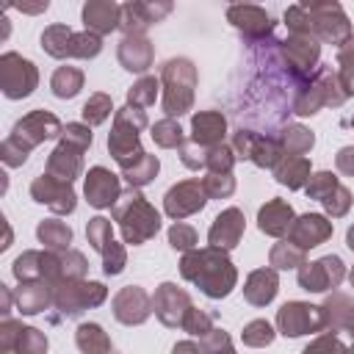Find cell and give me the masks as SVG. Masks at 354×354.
<instances>
[{"mask_svg": "<svg viewBox=\"0 0 354 354\" xmlns=\"http://www.w3.org/2000/svg\"><path fill=\"white\" fill-rule=\"evenodd\" d=\"M351 354H354V346H351Z\"/></svg>", "mask_w": 354, "mask_h": 354, "instance_id": "94428289", "label": "cell"}, {"mask_svg": "<svg viewBox=\"0 0 354 354\" xmlns=\"http://www.w3.org/2000/svg\"><path fill=\"white\" fill-rule=\"evenodd\" d=\"M301 6L310 14V33L315 39L343 44L351 36V25H348V17L343 14L340 3H301Z\"/></svg>", "mask_w": 354, "mask_h": 354, "instance_id": "52a82bcc", "label": "cell"}, {"mask_svg": "<svg viewBox=\"0 0 354 354\" xmlns=\"http://www.w3.org/2000/svg\"><path fill=\"white\" fill-rule=\"evenodd\" d=\"M108 113H111V97H108V94H91L88 102L83 105V119H86L88 124L105 122Z\"/></svg>", "mask_w": 354, "mask_h": 354, "instance_id": "b9f144b4", "label": "cell"}, {"mask_svg": "<svg viewBox=\"0 0 354 354\" xmlns=\"http://www.w3.org/2000/svg\"><path fill=\"white\" fill-rule=\"evenodd\" d=\"M277 324H279V332L282 335L299 337V335L318 332L321 326H326V310L324 307L304 304V301H288L277 313Z\"/></svg>", "mask_w": 354, "mask_h": 354, "instance_id": "9c48e42d", "label": "cell"}, {"mask_svg": "<svg viewBox=\"0 0 354 354\" xmlns=\"http://www.w3.org/2000/svg\"><path fill=\"white\" fill-rule=\"evenodd\" d=\"M155 174H158V158L155 155H144L138 163H133L130 169H124V177H127L130 185H147Z\"/></svg>", "mask_w": 354, "mask_h": 354, "instance_id": "74e56055", "label": "cell"}, {"mask_svg": "<svg viewBox=\"0 0 354 354\" xmlns=\"http://www.w3.org/2000/svg\"><path fill=\"white\" fill-rule=\"evenodd\" d=\"M335 188H337V180H335V174H329V171H318V174L310 177V183H307V194H310L313 199H318V202H324Z\"/></svg>", "mask_w": 354, "mask_h": 354, "instance_id": "ee69618b", "label": "cell"}, {"mask_svg": "<svg viewBox=\"0 0 354 354\" xmlns=\"http://www.w3.org/2000/svg\"><path fill=\"white\" fill-rule=\"evenodd\" d=\"M47 348V340L39 329H30V326H19L14 321H6L3 324V351L11 354H44Z\"/></svg>", "mask_w": 354, "mask_h": 354, "instance_id": "e0dca14e", "label": "cell"}, {"mask_svg": "<svg viewBox=\"0 0 354 354\" xmlns=\"http://www.w3.org/2000/svg\"><path fill=\"white\" fill-rule=\"evenodd\" d=\"M36 235H39L41 243H47V246H53V249H64V246L72 241V230H69L64 221H55V218L41 221L39 230H36Z\"/></svg>", "mask_w": 354, "mask_h": 354, "instance_id": "e575fe53", "label": "cell"}, {"mask_svg": "<svg viewBox=\"0 0 354 354\" xmlns=\"http://www.w3.org/2000/svg\"><path fill=\"white\" fill-rule=\"evenodd\" d=\"M47 301H50V288H47V285L33 282V279H30V282H22V288H19V293H17V304H19V310H22L25 315H33V313L44 310Z\"/></svg>", "mask_w": 354, "mask_h": 354, "instance_id": "4dcf8cb0", "label": "cell"}, {"mask_svg": "<svg viewBox=\"0 0 354 354\" xmlns=\"http://www.w3.org/2000/svg\"><path fill=\"white\" fill-rule=\"evenodd\" d=\"M324 310H326V324L343 326V329H348L354 335V304L346 296H332Z\"/></svg>", "mask_w": 354, "mask_h": 354, "instance_id": "836d02e7", "label": "cell"}, {"mask_svg": "<svg viewBox=\"0 0 354 354\" xmlns=\"http://www.w3.org/2000/svg\"><path fill=\"white\" fill-rule=\"evenodd\" d=\"M171 11V3H124L122 6V30L124 36H144V30L160 22Z\"/></svg>", "mask_w": 354, "mask_h": 354, "instance_id": "5bb4252c", "label": "cell"}, {"mask_svg": "<svg viewBox=\"0 0 354 354\" xmlns=\"http://www.w3.org/2000/svg\"><path fill=\"white\" fill-rule=\"evenodd\" d=\"M271 266L277 268H293V266H304V249H299L290 241H282L271 249Z\"/></svg>", "mask_w": 354, "mask_h": 354, "instance_id": "8d00e7d4", "label": "cell"}, {"mask_svg": "<svg viewBox=\"0 0 354 354\" xmlns=\"http://www.w3.org/2000/svg\"><path fill=\"white\" fill-rule=\"evenodd\" d=\"M169 243H171L174 249H191V246L196 243V232H194V227L177 221V224L169 230Z\"/></svg>", "mask_w": 354, "mask_h": 354, "instance_id": "c3c4849f", "label": "cell"}, {"mask_svg": "<svg viewBox=\"0 0 354 354\" xmlns=\"http://www.w3.org/2000/svg\"><path fill=\"white\" fill-rule=\"evenodd\" d=\"M329 235H332V224L318 213H307L299 221H293V227H290V243H296L299 249L318 246Z\"/></svg>", "mask_w": 354, "mask_h": 354, "instance_id": "603a6c76", "label": "cell"}, {"mask_svg": "<svg viewBox=\"0 0 354 354\" xmlns=\"http://www.w3.org/2000/svg\"><path fill=\"white\" fill-rule=\"evenodd\" d=\"M232 160H235V158H232L230 147L218 144V147H210V152H207V158H205V166H210L213 174H227L230 166H232Z\"/></svg>", "mask_w": 354, "mask_h": 354, "instance_id": "bcb514c9", "label": "cell"}, {"mask_svg": "<svg viewBox=\"0 0 354 354\" xmlns=\"http://www.w3.org/2000/svg\"><path fill=\"white\" fill-rule=\"evenodd\" d=\"M119 199L122 202H116L113 216L122 227L124 241L127 243H144L147 238H152L160 227V216L155 213V207H149L138 191H130Z\"/></svg>", "mask_w": 354, "mask_h": 354, "instance_id": "3957f363", "label": "cell"}, {"mask_svg": "<svg viewBox=\"0 0 354 354\" xmlns=\"http://www.w3.org/2000/svg\"><path fill=\"white\" fill-rule=\"evenodd\" d=\"M64 141H69V144L86 149V147L91 144V133H88V127H83V124H66V130H64Z\"/></svg>", "mask_w": 354, "mask_h": 354, "instance_id": "db71d44e", "label": "cell"}, {"mask_svg": "<svg viewBox=\"0 0 354 354\" xmlns=\"http://www.w3.org/2000/svg\"><path fill=\"white\" fill-rule=\"evenodd\" d=\"M337 169L348 177H354V147H343L337 155Z\"/></svg>", "mask_w": 354, "mask_h": 354, "instance_id": "11a10c76", "label": "cell"}, {"mask_svg": "<svg viewBox=\"0 0 354 354\" xmlns=\"http://www.w3.org/2000/svg\"><path fill=\"white\" fill-rule=\"evenodd\" d=\"M188 310H191V301H188V296L177 285L166 282V285L158 288V293H155V313H158V318L166 326L183 324V318H185Z\"/></svg>", "mask_w": 354, "mask_h": 354, "instance_id": "ffe728a7", "label": "cell"}, {"mask_svg": "<svg viewBox=\"0 0 354 354\" xmlns=\"http://www.w3.org/2000/svg\"><path fill=\"white\" fill-rule=\"evenodd\" d=\"M147 124V116L144 111L127 105L116 113V124H113V133L108 138V147H111V155L119 160L122 169H130L133 163H138L147 152L138 147V130Z\"/></svg>", "mask_w": 354, "mask_h": 354, "instance_id": "5b68a950", "label": "cell"}, {"mask_svg": "<svg viewBox=\"0 0 354 354\" xmlns=\"http://www.w3.org/2000/svg\"><path fill=\"white\" fill-rule=\"evenodd\" d=\"M241 235H243V213L238 207H230L221 216H216L207 238L213 249H232L241 241Z\"/></svg>", "mask_w": 354, "mask_h": 354, "instance_id": "cb8c5ba5", "label": "cell"}, {"mask_svg": "<svg viewBox=\"0 0 354 354\" xmlns=\"http://www.w3.org/2000/svg\"><path fill=\"white\" fill-rule=\"evenodd\" d=\"M86 235H88V243L102 254L111 243H113V235H111V221L108 218H102V216H97V218H91L88 221V230H86Z\"/></svg>", "mask_w": 354, "mask_h": 354, "instance_id": "ab89813d", "label": "cell"}, {"mask_svg": "<svg viewBox=\"0 0 354 354\" xmlns=\"http://www.w3.org/2000/svg\"><path fill=\"white\" fill-rule=\"evenodd\" d=\"M163 80V111L169 116H180L194 102V86H196V69L188 58H171L163 64L160 72Z\"/></svg>", "mask_w": 354, "mask_h": 354, "instance_id": "277c9868", "label": "cell"}, {"mask_svg": "<svg viewBox=\"0 0 354 354\" xmlns=\"http://www.w3.org/2000/svg\"><path fill=\"white\" fill-rule=\"evenodd\" d=\"M277 180L288 188H301L310 180V163L301 155H288L279 166H277Z\"/></svg>", "mask_w": 354, "mask_h": 354, "instance_id": "f546056e", "label": "cell"}, {"mask_svg": "<svg viewBox=\"0 0 354 354\" xmlns=\"http://www.w3.org/2000/svg\"><path fill=\"white\" fill-rule=\"evenodd\" d=\"M304 354H346V346H343L337 337L324 335V337H318L315 343H310V346L304 348Z\"/></svg>", "mask_w": 354, "mask_h": 354, "instance_id": "f907efd6", "label": "cell"}, {"mask_svg": "<svg viewBox=\"0 0 354 354\" xmlns=\"http://www.w3.org/2000/svg\"><path fill=\"white\" fill-rule=\"evenodd\" d=\"M183 326H185V332H191V335H210V332H213V329H210V318H207L202 310H194V307L185 313Z\"/></svg>", "mask_w": 354, "mask_h": 354, "instance_id": "681fc988", "label": "cell"}, {"mask_svg": "<svg viewBox=\"0 0 354 354\" xmlns=\"http://www.w3.org/2000/svg\"><path fill=\"white\" fill-rule=\"evenodd\" d=\"M80 147L69 144V141H61V147L50 155V163H47V171L64 183H69L72 177H77L80 171Z\"/></svg>", "mask_w": 354, "mask_h": 354, "instance_id": "4316f807", "label": "cell"}, {"mask_svg": "<svg viewBox=\"0 0 354 354\" xmlns=\"http://www.w3.org/2000/svg\"><path fill=\"white\" fill-rule=\"evenodd\" d=\"M152 138H155V144H160V147H180V144H183V130H180L177 122L163 119V122H158V124L152 127Z\"/></svg>", "mask_w": 354, "mask_h": 354, "instance_id": "7bdbcfd3", "label": "cell"}, {"mask_svg": "<svg viewBox=\"0 0 354 354\" xmlns=\"http://www.w3.org/2000/svg\"><path fill=\"white\" fill-rule=\"evenodd\" d=\"M155 94H158V80H155V77H141V80L130 88L127 102H130V105H138V108H147V105L155 102Z\"/></svg>", "mask_w": 354, "mask_h": 354, "instance_id": "60d3db41", "label": "cell"}, {"mask_svg": "<svg viewBox=\"0 0 354 354\" xmlns=\"http://www.w3.org/2000/svg\"><path fill=\"white\" fill-rule=\"evenodd\" d=\"M180 271L185 279L196 282L202 288V293H207L210 299H221L232 290L235 285V268L227 260L224 252L218 249H202V252H191L183 257Z\"/></svg>", "mask_w": 354, "mask_h": 354, "instance_id": "6da1fadb", "label": "cell"}, {"mask_svg": "<svg viewBox=\"0 0 354 354\" xmlns=\"http://www.w3.org/2000/svg\"><path fill=\"white\" fill-rule=\"evenodd\" d=\"M77 346L83 354H111V340L97 324H83L77 329Z\"/></svg>", "mask_w": 354, "mask_h": 354, "instance_id": "d6a6232c", "label": "cell"}, {"mask_svg": "<svg viewBox=\"0 0 354 354\" xmlns=\"http://www.w3.org/2000/svg\"><path fill=\"white\" fill-rule=\"evenodd\" d=\"M235 147L241 149L243 158H252L257 166H274L279 160V144L274 138L257 136L252 130H238L235 133Z\"/></svg>", "mask_w": 354, "mask_h": 354, "instance_id": "d6986e66", "label": "cell"}, {"mask_svg": "<svg viewBox=\"0 0 354 354\" xmlns=\"http://www.w3.org/2000/svg\"><path fill=\"white\" fill-rule=\"evenodd\" d=\"M205 185L199 180H185V183H177L174 188H169L166 194V213L171 218H185L196 210H202L205 205Z\"/></svg>", "mask_w": 354, "mask_h": 354, "instance_id": "2e32d148", "label": "cell"}, {"mask_svg": "<svg viewBox=\"0 0 354 354\" xmlns=\"http://www.w3.org/2000/svg\"><path fill=\"white\" fill-rule=\"evenodd\" d=\"M113 315L122 324H141V321H147V315H149V296L141 288H136V285L122 288L116 293V299H113Z\"/></svg>", "mask_w": 354, "mask_h": 354, "instance_id": "7402d4cb", "label": "cell"}, {"mask_svg": "<svg viewBox=\"0 0 354 354\" xmlns=\"http://www.w3.org/2000/svg\"><path fill=\"white\" fill-rule=\"evenodd\" d=\"M61 133V124H58V119L53 116V113H44V111H33V113H28L22 122H17V127H14V133H11V138L3 144V160L11 166H17V163H22L25 158H28V149L33 147V144H39V141H44V138H53V136H58Z\"/></svg>", "mask_w": 354, "mask_h": 354, "instance_id": "7a4b0ae2", "label": "cell"}, {"mask_svg": "<svg viewBox=\"0 0 354 354\" xmlns=\"http://www.w3.org/2000/svg\"><path fill=\"white\" fill-rule=\"evenodd\" d=\"M83 25L97 36L111 33L122 25V6L113 0H91L83 6Z\"/></svg>", "mask_w": 354, "mask_h": 354, "instance_id": "ac0fdd59", "label": "cell"}, {"mask_svg": "<svg viewBox=\"0 0 354 354\" xmlns=\"http://www.w3.org/2000/svg\"><path fill=\"white\" fill-rule=\"evenodd\" d=\"M86 199L94 207H111L119 199V180L108 169L94 166L86 174Z\"/></svg>", "mask_w": 354, "mask_h": 354, "instance_id": "44dd1931", "label": "cell"}, {"mask_svg": "<svg viewBox=\"0 0 354 354\" xmlns=\"http://www.w3.org/2000/svg\"><path fill=\"white\" fill-rule=\"evenodd\" d=\"M348 205H351V199H348V191H346L343 185H337V188L324 199V207H326L332 216H343V213L348 210Z\"/></svg>", "mask_w": 354, "mask_h": 354, "instance_id": "816d5d0a", "label": "cell"}, {"mask_svg": "<svg viewBox=\"0 0 354 354\" xmlns=\"http://www.w3.org/2000/svg\"><path fill=\"white\" fill-rule=\"evenodd\" d=\"M105 299V288L100 282H64L55 288V307L66 315H80L86 307H94Z\"/></svg>", "mask_w": 354, "mask_h": 354, "instance_id": "30bf717a", "label": "cell"}, {"mask_svg": "<svg viewBox=\"0 0 354 354\" xmlns=\"http://www.w3.org/2000/svg\"><path fill=\"white\" fill-rule=\"evenodd\" d=\"M257 221H260V230H263V232L279 238V235L290 232V227H293V210H290L288 202H282V199H271L266 207H260Z\"/></svg>", "mask_w": 354, "mask_h": 354, "instance_id": "484cf974", "label": "cell"}, {"mask_svg": "<svg viewBox=\"0 0 354 354\" xmlns=\"http://www.w3.org/2000/svg\"><path fill=\"white\" fill-rule=\"evenodd\" d=\"M282 147L290 152V155H301L313 147V133L299 127V124H290L285 133H282Z\"/></svg>", "mask_w": 354, "mask_h": 354, "instance_id": "f35d334b", "label": "cell"}, {"mask_svg": "<svg viewBox=\"0 0 354 354\" xmlns=\"http://www.w3.org/2000/svg\"><path fill=\"white\" fill-rule=\"evenodd\" d=\"M351 285H354V271H351Z\"/></svg>", "mask_w": 354, "mask_h": 354, "instance_id": "91938a15", "label": "cell"}, {"mask_svg": "<svg viewBox=\"0 0 354 354\" xmlns=\"http://www.w3.org/2000/svg\"><path fill=\"white\" fill-rule=\"evenodd\" d=\"M348 246H351V252H354V227L348 230Z\"/></svg>", "mask_w": 354, "mask_h": 354, "instance_id": "680465c9", "label": "cell"}, {"mask_svg": "<svg viewBox=\"0 0 354 354\" xmlns=\"http://www.w3.org/2000/svg\"><path fill=\"white\" fill-rule=\"evenodd\" d=\"M224 127H227V122H224V116L218 111L196 113L194 116V144H199V147H207V144L218 147V141L224 136Z\"/></svg>", "mask_w": 354, "mask_h": 354, "instance_id": "83f0119b", "label": "cell"}, {"mask_svg": "<svg viewBox=\"0 0 354 354\" xmlns=\"http://www.w3.org/2000/svg\"><path fill=\"white\" fill-rule=\"evenodd\" d=\"M205 354H235L230 348V337L221 332V329H213L210 335H205Z\"/></svg>", "mask_w": 354, "mask_h": 354, "instance_id": "f5cc1de1", "label": "cell"}, {"mask_svg": "<svg viewBox=\"0 0 354 354\" xmlns=\"http://www.w3.org/2000/svg\"><path fill=\"white\" fill-rule=\"evenodd\" d=\"M337 66H340V83L351 94L354 91V36H348L337 47Z\"/></svg>", "mask_w": 354, "mask_h": 354, "instance_id": "d590c367", "label": "cell"}, {"mask_svg": "<svg viewBox=\"0 0 354 354\" xmlns=\"http://www.w3.org/2000/svg\"><path fill=\"white\" fill-rule=\"evenodd\" d=\"M271 340H274V329H271L266 321H252V324L243 329V343H246V346L260 348V346H268Z\"/></svg>", "mask_w": 354, "mask_h": 354, "instance_id": "f6af8a7d", "label": "cell"}, {"mask_svg": "<svg viewBox=\"0 0 354 354\" xmlns=\"http://www.w3.org/2000/svg\"><path fill=\"white\" fill-rule=\"evenodd\" d=\"M174 354H199V348L194 343H177L174 346Z\"/></svg>", "mask_w": 354, "mask_h": 354, "instance_id": "9f6ffc18", "label": "cell"}, {"mask_svg": "<svg viewBox=\"0 0 354 354\" xmlns=\"http://www.w3.org/2000/svg\"><path fill=\"white\" fill-rule=\"evenodd\" d=\"M19 11H28V14H39V11H47V0L36 3V6H17Z\"/></svg>", "mask_w": 354, "mask_h": 354, "instance_id": "6f0895ef", "label": "cell"}, {"mask_svg": "<svg viewBox=\"0 0 354 354\" xmlns=\"http://www.w3.org/2000/svg\"><path fill=\"white\" fill-rule=\"evenodd\" d=\"M279 53H282V58H285V64H288V72H290L293 77H299V75H307V72L315 66L321 47H318V39H315V36L290 33V36L279 44Z\"/></svg>", "mask_w": 354, "mask_h": 354, "instance_id": "7c38bea8", "label": "cell"}, {"mask_svg": "<svg viewBox=\"0 0 354 354\" xmlns=\"http://www.w3.org/2000/svg\"><path fill=\"white\" fill-rule=\"evenodd\" d=\"M243 296H246L252 304H257V307L268 304V301L277 296V274H274L271 268H260V271H254V274L246 279Z\"/></svg>", "mask_w": 354, "mask_h": 354, "instance_id": "f1b7e54d", "label": "cell"}, {"mask_svg": "<svg viewBox=\"0 0 354 354\" xmlns=\"http://www.w3.org/2000/svg\"><path fill=\"white\" fill-rule=\"evenodd\" d=\"M36 66L17 55V53H6L0 58V83H3V94L11 97V100H19V97H28L33 88H36Z\"/></svg>", "mask_w": 354, "mask_h": 354, "instance_id": "ba28073f", "label": "cell"}, {"mask_svg": "<svg viewBox=\"0 0 354 354\" xmlns=\"http://www.w3.org/2000/svg\"><path fill=\"white\" fill-rule=\"evenodd\" d=\"M351 124H354V119H351Z\"/></svg>", "mask_w": 354, "mask_h": 354, "instance_id": "6125c7cd", "label": "cell"}, {"mask_svg": "<svg viewBox=\"0 0 354 354\" xmlns=\"http://www.w3.org/2000/svg\"><path fill=\"white\" fill-rule=\"evenodd\" d=\"M116 55L127 72H144L152 64V44L147 41V36H124Z\"/></svg>", "mask_w": 354, "mask_h": 354, "instance_id": "d4e9b609", "label": "cell"}, {"mask_svg": "<svg viewBox=\"0 0 354 354\" xmlns=\"http://www.w3.org/2000/svg\"><path fill=\"white\" fill-rule=\"evenodd\" d=\"M30 196L41 205H50L55 213H72L75 210V191L69 188V183L47 174V177H36L30 185Z\"/></svg>", "mask_w": 354, "mask_h": 354, "instance_id": "9a60e30c", "label": "cell"}, {"mask_svg": "<svg viewBox=\"0 0 354 354\" xmlns=\"http://www.w3.org/2000/svg\"><path fill=\"white\" fill-rule=\"evenodd\" d=\"M202 185H205V194L207 196H230L232 188H235V183H232L230 174H210V177H205Z\"/></svg>", "mask_w": 354, "mask_h": 354, "instance_id": "7dc6e473", "label": "cell"}, {"mask_svg": "<svg viewBox=\"0 0 354 354\" xmlns=\"http://www.w3.org/2000/svg\"><path fill=\"white\" fill-rule=\"evenodd\" d=\"M340 279H343V263H340V257H335V254L321 257V260L307 263V266L299 268V285H301L304 290H313V293L337 288Z\"/></svg>", "mask_w": 354, "mask_h": 354, "instance_id": "4fadbf2b", "label": "cell"}, {"mask_svg": "<svg viewBox=\"0 0 354 354\" xmlns=\"http://www.w3.org/2000/svg\"><path fill=\"white\" fill-rule=\"evenodd\" d=\"M227 19H230L252 44H260V41H263L266 36H271V30H274V22H271L268 11L260 8V6H249V3H243V6H230V8H227Z\"/></svg>", "mask_w": 354, "mask_h": 354, "instance_id": "8fae6325", "label": "cell"}, {"mask_svg": "<svg viewBox=\"0 0 354 354\" xmlns=\"http://www.w3.org/2000/svg\"><path fill=\"white\" fill-rule=\"evenodd\" d=\"M50 86H53V94H55V97L69 100V97H75V94L83 88V72L75 69V66H58V69L53 72Z\"/></svg>", "mask_w": 354, "mask_h": 354, "instance_id": "1f68e13d", "label": "cell"}, {"mask_svg": "<svg viewBox=\"0 0 354 354\" xmlns=\"http://www.w3.org/2000/svg\"><path fill=\"white\" fill-rule=\"evenodd\" d=\"M41 47L53 58H94L102 50V39L91 30L75 33L69 25H50L41 33Z\"/></svg>", "mask_w": 354, "mask_h": 354, "instance_id": "8992f818", "label": "cell"}]
</instances>
